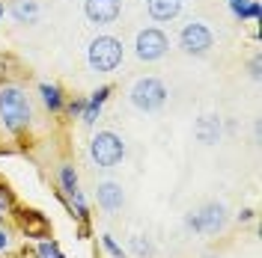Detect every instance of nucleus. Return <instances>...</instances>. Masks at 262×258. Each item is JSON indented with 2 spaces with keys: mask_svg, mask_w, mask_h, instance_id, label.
<instances>
[{
  "mask_svg": "<svg viewBox=\"0 0 262 258\" xmlns=\"http://www.w3.org/2000/svg\"><path fill=\"white\" fill-rule=\"evenodd\" d=\"M69 202H72V208H75V217H78L81 223H86V220H90V208H86V199H83L81 190L75 196H69Z\"/></svg>",
  "mask_w": 262,
  "mask_h": 258,
  "instance_id": "obj_17",
  "label": "nucleus"
},
{
  "mask_svg": "<svg viewBox=\"0 0 262 258\" xmlns=\"http://www.w3.org/2000/svg\"><path fill=\"white\" fill-rule=\"evenodd\" d=\"M179 48L188 57H206L214 48V33L206 21H191L179 33Z\"/></svg>",
  "mask_w": 262,
  "mask_h": 258,
  "instance_id": "obj_6",
  "label": "nucleus"
},
{
  "mask_svg": "<svg viewBox=\"0 0 262 258\" xmlns=\"http://www.w3.org/2000/svg\"><path fill=\"white\" fill-rule=\"evenodd\" d=\"M9 243H12L9 231H6V228H0V252H3V249H9Z\"/></svg>",
  "mask_w": 262,
  "mask_h": 258,
  "instance_id": "obj_25",
  "label": "nucleus"
},
{
  "mask_svg": "<svg viewBox=\"0 0 262 258\" xmlns=\"http://www.w3.org/2000/svg\"><path fill=\"white\" fill-rule=\"evenodd\" d=\"M0 18H3V0H0Z\"/></svg>",
  "mask_w": 262,
  "mask_h": 258,
  "instance_id": "obj_28",
  "label": "nucleus"
},
{
  "mask_svg": "<svg viewBox=\"0 0 262 258\" xmlns=\"http://www.w3.org/2000/svg\"><path fill=\"white\" fill-rule=\"evenodd\" d=\"M39 95H42V104L48 107L51 113H60L66 107V98H63V89L57 83H39Z\"/></svg>",
  "mask_w": 262,
  "mask_h": 258,
  "instance_id": "obj_15",
  "label": "nucleus"
},
{
  "mask_svg": "<svg viewBox=\"0 0 262 258\" xmlns=\"http://www.w3.org/2000/svg\"><path fill=\"white\" fill-rule=\"evenodd\" d=\"M250 3V0H229V9H232V15L242 18V12H245V6Z\"/></svg>",
  "mask_w": 262,
  "mask_h": 258,
  "instance_id": "obj_23",
  "label": "nucleus"
},
{
  "mask_svg": "<svg viewBox=\"0 0 262 258\" xmlns=\"http://www.w3.org/2000/svg\"><path fill=\"white\" fill-rule=\"evenodd\" d=\"M0 223H3V211H0Z\"/></svg>",
  "mask_w": 262,
  "mask_h": 258,
  "instance_id": "obj_29",
  "label": "nucleus"
},
{
  "mask_svg": "<svg viewBox=\"0 0 262 258\" xmlns=\"http://www.w3.org/2000/svg\"><path fill=\"white\" fill-rule=\"evenodd\" d=\"M111 86H98L96 92L90 95V101L83 104V113H81V119H83V125H96V119L101 116V107H104V101L111 98Z\"/></svg>",
  "mask_w": 262,
  "mask_h": 258,
  "instance_id": "obj_14",
  "label": "nucleus"
},
{
  "mask_svg": "<svg viewBox=\"0 0 262 258\" xmlns=\"http://www.w3.org/2000/svg\"><path fill=\"white\" fill-rule=\"evenodd\" d=\"M96 199H98V208L104 211V214H116V211L125 205L122 184H116V181H101L96 187Z\"/></svg>",
  "mask_w": 262,
  "mask_h": 258,
  "instance_id": "obj_9",
  "label": "nucleus"
},
{
  "mask_svg": "<svg viewBox=\"0 0 262 258\" xmlns=\"http://www.w3.org/2000/svg\"><path fill=\"white\" fill-rule=\"evenodd\" d=\"M60 187H63L66 196H75L78 190H81V184H78V172H75L72 163H63V166H60Z\"/></svg>",
  "mask_w": 262,
  "mask_h": 258,
  "instance_id": "obj_16",
  "label": "nucleus"
},
{
  "mask_svg": "<svg viewBox=\"0 0 262 258\" xmlns=\"http://www.w3.org/2000/svg\"><path fill=\"white\" fill-rule=\"evenodd\" d=\"M36 255L39 258H63V252H60V246H57L54 241H42L39 249H36Z\"/></svg>",
  "mask_w": 262,
  "mask_h": 258,
  "instance_id": "obj_19",
  "label": "nucleus"
},
{
  "mask_svg": "<svg viewBox=\"0 0 262 258\" xmlns=\"http://www.w3.org/2000/svg\"><path fill=\"white\" fill-rule=\"evenodd\" d=\"M131 252H134L137 258H149L152 255V243L143 241V238L137 235V238H131Z\"/></svg>",
  "mask_w": 262,
  "mask_h": 258,
  "instance_id": "obj_18",
  "label": "nucleus"
},
{
  "mask_svg": "<svg viewBox=\"0 0 262 258\" xmlns=\"http://www.w3.org/2000/svg\"><path fill=\"white\" fill-rule=\"evenodd\" d=\"M18 226L27 238H48L51 235V220L39 211H18Z\"/></svg>",
  "mask_w": 262,
  "mask_h": 258,
  "instance_id": "obj_11",
  "label": "nucleus"
},
{
  "mask_svg": "<svg viewBox=\"0 0 262 258\" xmlns=\"http://www.w3.org/2000/svg\"><path fill=\"white\" fill-rule=\"evenodd\" d=\"M247 220H253V208L238 211V223H247Z\"/></svg>",
  "mask_w": 262,
  "mask_h": 258,
  "instance_id": "obj_27",
  "label": "nucleus"
},
{
  "mask_svg": "<svg viewBox=\"0 0 262 258\" xmlns=\"http://www.w3.org/2000/svg\"><path fill=\"white\" fill-rule=\"evenodd\" d=\"M122 57H125V45H122V39H116L111 33H101V36H96L86 45V65L96 74H111V71H116L119 63H122Z\"/></svg>",
  "mask_w": 262,
  "mask_h": 258,
  "instance_id": "obj_2",
  "label": "nucleus"
},
{
  "mask_svg": "<svg viewBox=\"0 0 262 258\" xmlns=\"http://www.w3.org/2000/svg\"><path fill=\"white\" fill-rule=\"evenodd\" d=\"M185 226L191 228V231H196V235L212 238L217 231H224V226H227V208L221 202H206L203 208L191 211L185 217Z\"/></svg>",
  "mask_w": 262,
  "mask_h": 258,
  "instance_id": "obj_5",
  "label": "nucleus"
},
{
  "mask_svg": "<svg viewBox=\"0 0 262 258\" xmlns=\"http://www.w3.org/2000/svg\"><path fill=\"white\" fill-rule=\"evenodd\" d=\"M194 137H196V143L214 145L217 140H221V116H214V113L200 116V119L194 122Z\"/></svg>",
  "mask_w": 262,
  "mask_h": 258,
  "instance_id": "obj_12",
  "label": "nucleus"
},
{
  "mask_svg": "<svg viewBox=\"0 0 262 258\" xmlns=\"http://www.w3.org/2000/svg\"><path fill=\"white\" fill-rule=\"evenodd\" d=\"M12 208V193L6 190V184L0 181V211H9Z\"/></svg>",
  "mask_w": 262,
  "mask_h": 258,
  "instance_id": "obj_22",
  "label": "nucleus"
},
{
  "mask_svg": "<svg viewBox=\"0 0 262 258\" xmlns=\"http://www.w3.org/2000/svg\"><path fill=\"white\" fill-rule=\"evenodd\" d=\"M167 98H170V92H167V83L161 78H140L128 89L131 107H137L140 113H158L167 104Z\"/></svg>",
  "mask_w": 262,
  "mask_h": 258,
  "instance_id": "obj_3",
  "label": "nucleus"
},
{
  "mask_svg": "<svg viewBox=\"0 0 262 258\" xmlns=\"http://www.w3.org/2000/svg\"><path fill=\"white\" fill-rule=\"evenodd\" d=\"M250 78H253V81H259V57H253V60H250Z\"/></svg>",
  "mask_w": 262,
  "mask_h": 258,
  "instance_id": "obj_26",
  "label": "nucleus"
},
{
  "mask_svg": "<svg viewBox=\"0 0 262 258\" xmlns=\"http://www.w3.org/2000/svg\"><path fill=\"white\" fill-rule=\"evenodd\" d=\"M182 6H185V0H146L149 18H152V21H158V24H167V21L179 18Z\"/></svg>",
  "mask_w": 262,
  "mask_h": 258,
  "instance_id": "obj_13",
  "label": "nucleus"
},
{
  "mask_svg": "<svg viewBox=\"0 0 262 258\" xmlns=\"http://www.w3.org/2000/svg\"><path fill=\"white\" fill-rule=\"evenodd\" d=\"M101 243H104V249H107L114 258H125V249H122V246L111 238V235H101Z\"/></svg>",
  "mask_w": 262,
  "mask_h": 258,
  "instance_id": "obj_20",
  "label": "nucleus"
},
{
  "mask_svg": "<svg viewBox=\"0 0 262 258\" xmlns=\"http://www.w3.org/2000/svg\"><path fill=\"white\" fill-rule=\"evenodd\" d=\"M122 15V0H83V18L96 27H107Z\"/></svg>",
  "mask_w": 262,
  "mask_h": 258,
  "instance_id": "obj_8",
  "label": "nucleus"
},
{
  "mask_svg": "<svg viewBox=\"0 0 262 258\" xmlns=\"http://www.w3.org/2000/svg\"><path fill=\"white\" fill-rule=\"evenodd\" d=\"M242 21H259V3L256 0H250L245 6V12H242Z\"/></svg>",
  "mask_w": 262,
  "mask_h": 258,
  "instance_id": "obj_21",
  "label": "nucleus"
},
{
  "mask_svg": "<svg viewBox=\"0 0 262 258\" xmlns=\"http://www.w3.org/2000/svg\"><path fill=\"white\" fill-rule=\"evenodd\" d=\"M83 104H86L83 98H75V101H69V113H72V116H81V113H83Z\"/></svg>",
  "mask_w": 262,
  "mask_h": 258,
  "instance_id": "obj_24",
  "label": "nucleus"
},
{
  "mask_svg": "<svg viewBox=\"0 0 262 258\" xmlns=\"http://www.w3.org/2000/svg\"><path fill=\"white\" fill-rule=\"evenodd\" d=\"M122 158H125V140L116 131L104 128L90 140V161L98 169H114L116 163H122Z\"/></svg>",
  "mask_w": 262,
  "mask_h": 258,
  "instance_id": "obj_4",
  "label": "nucleus"
},
{
  "mask_svg": "<svg viewBox=\"0 0 262 258\" xmlns=\"http://www.w3.org/2000/svg\"><path fill=\"white\" fill-rule=\"evenodd\" d=\"M6 12L12 15L15 24L33 27V24H39V18H42V6H39V0H9Z\"/></svg>",
  "mask_w": 262,
  "mask_h": 258,
  "instance_id": "obj_10",
  "label": "nucleus"
},
{
  "mask_svg": "<svg viewBox=\"0 0 262 258\" xmlns=\"http://www.w3.org/2000/svg\"><path fill=\"white\" fill-rule=\"evenodd\" d=\"M33 122L30 98L21 86H0V125L9 134H21Z\"/></svg>",
  "mask_w": 262,
  "mask_h": 258,
  "instance_id": "obj_1",
  "label": "nucleus"
},
{
  "mask_svg": "<svg viewBox=\"0 0 262 258\" xmlns=\"http://www.w3.org/2000/svg\"><path fill=\"white\" fill-rule=\"evenodd\" d=\"M167 50H170V39H167V33L161 27H146V30L137 33V39H134V57L143 60V63L161 60Z\"/></svg>",
  "mask_w": 262,
  "mask_h": 258,
  "instance_id": "obj_7",
  "label": "nucleus"
}]
</instances>
